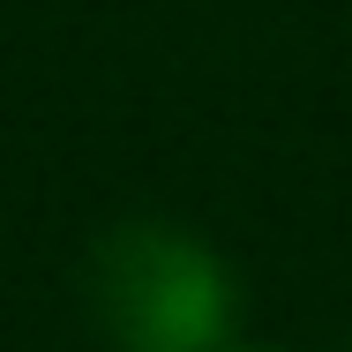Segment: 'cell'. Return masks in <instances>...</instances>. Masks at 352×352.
I'll list each match as a JSON object with an SVG mask.
<instances>
[{
  "label": "cell",
  "instance_id": "6da1fadb",
  "mask_svg": "<svg viewBox=\"0 0 352 352\" xmlns=\"http://www.w3.org/2000/svg\"><path fill=\"white\" fill-rule=\"evenodd\" d=\"M105 307L135 352H188V338L203 330L195 270L173 248H113L105 255Z\"/></svg>",
  "mask_w": 352,
  "mask_h": 352
}]
</instances>
